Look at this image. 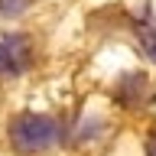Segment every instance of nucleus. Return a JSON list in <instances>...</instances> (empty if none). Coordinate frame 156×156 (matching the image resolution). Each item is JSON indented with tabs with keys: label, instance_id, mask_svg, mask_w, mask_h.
Segmentation results:
<instances>
[{
	"label": "nucleus",
	"instance_id": "f257e3e1",
	"mask_svg": "<svg viewBox=\"0 0 156 156\" xmlns=\"http://www.w3.org/2000/svg\"><path fill=\"white\" fill-rule=\"evenodd\" d=\"M10 140L20 153H42L58 140V124L46 114H20L10 124Z\"/></svg>",
	"mask_w": 156,
	"mask_h": 156
},
{
	"label": "nucleus",
	"instance_id": "f03ea898",
	"mask_svg": "<svg viewBox=\"0 0 156 156\" xmlns=\"http://www.w3.org/2000/svg\"><path fill=\"white\" fill-rule=\"evenodd\" d=\"M29 65V42L23 36H7L0 39V78L20 75Z\"/></svg>",
	"mask_w": 156,
	"mask_h": 156
},
{
	"label": "nucleus",
	"instance_id": "7ed1b4c3",
	"mask_svg": "<svg viewBox=\"0 0 156 156\" xmlns=\"http://www.w3.org/2000/svg\"><path fill=\"white\" fill-rule=\"evenodd\" d=\"M136 36H140V42H143V49H146V55L156 62V29H150V26H140L136 29Z\"/></svg>",
	"mask_w": 156,
	"mask_h": 156
},
{
	"label": "nucleus",
	"instance_id": "20e7f679",
	"mask_svg": "<svg viewBox=\"0 0 156 156\" xmlns=\"http://www.w3.org/2000/svg\"><path fill=\"white\" fill-rule=\"evenodd\" d=\"M146 153H150V156H156V136L150 140V146H146Z\"/></svg>",
	"mask_w": 156,
	"mask_h": 156
}]
</instances>
